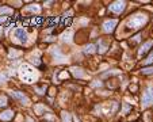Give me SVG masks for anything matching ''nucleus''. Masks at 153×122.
<instances>
[{
  "mask_svg": "<svg viewBox=\"0 0 153 122\" xmlns=\"http://www.w3.org/2000/svg\"><path fill=\"white\" fill-rule=\"evenodd\" d=\"M19 76L25 83H33L38 79V73L29 64H23L21 66V71H19Z\"/></svg>",
  "mask_w": 153,
  "mask_h": 122,
  "instance_id": "obj_1",
  "label": "nucleus"
},
{
  "mask_svg": "<svg viewBox=\"0 0 153 122\" xmlns=\"http://www.w3.org/2000/svg\"><path fill=\"white\" fill-rule=\"evenodd\" d=\"M148 22V16L144 15V14H136V15H133L130 19L128 20V29H130L132 31L134 30H138V29H141L145 23Z\"/></svg>",
  "mask_w": 153,
  "mask_h": 122,
  "instance_id": "obj_2",
  "label": "nucleus"
},
{
  "mask_svg": "<svg viewBox=\"0 0 153 122\" xmlns=\"http://www.w3.org/2000/svg\"><path fill=\"white\" fill-rule=\"evenodd\" d=\"M153 105V87L149 86L142 95V101H141V106L145 109V107Z\"/></svg>",
  "mask_w": 153,
  "mask_h": 122,
  "instance_id": "obj_3",
  "label": "nucleus"
},
{
  "mask_svg": "<svg viewBox=\"0 0 153 122\" xmlns=\"http://www.w3.org/2000/svg\"><path fill=\"white\" fill-rule=\"evenodd\" d=\"M126 8V3L125 1H114L108 5V10L114 12V14H121L123 12V10Z\"/></svg>",
  "mask_w": 153,
  "mask_h": 122,
  "instance_id": "obj_4",
  "label": "nucleus"
},
{
  "mask_svg": "<svg viewBox=\"0 0 153 122\" xmlns=\"http://www.w3.org/2000/svg\"><path fill=\"white\" fill-rule=\"evenodd\" d=\"M14 38H15L19 44H26L27 42V34L23 29H16L14 31Z\"/></svg>",
  "mask_w": 153,
  "mask_h": 122,
  "instance_id": "obj_5",
  "label": "nucleus"
},
{
  "mask_svg": "<svg viewBox=\"0 0 153 122\" xmlns=\"http://www.w3.org/2000/svg\"><path fill=\"white\" fill-rule=\"evenodd\" d=\"M11 97L14 98V99H16V101H19V102L22 103V105H29V103H30V99L26 97L23 92L12 91V92H11Z\"/></svg>",
  "mask_w": 153,
  "mask_h": 122,
  "instance_id": "obj_6",
  "label": "nucleus"
},
{
  "mask_svg": "<svg viewBox=\"0 0 153 122\" xmlns=\"http://www.w3.org/2000/svg\"><path fill=\"white\" fill-rule=\"evenodd\" d=\"M118 20L117 19H110V20H106L104 23H103V30L106 31V33H112L114 29H115V26H117Z\"/></svg>",
  "mask_w": 153,
  "mask_h": 122,
  "instance_id": "obj_7",
  "label": "nucleus"
},
{
  "mask_svg": "<svg viewBox=\"0 0 153 122\" xmlns=\"http://www.w3.org/2000/svg\"><path fill=\"white\" fill-rule=\"evenodd\" d=\"M153 46V41H146V42H144V45L140 48V50H138V54L140 56H144V54H146L149 50H150V48Z\"/></svg>",
  "mask_w": 153,
  "mask_h": 122,
  "instance_id": "obj_8",
  "label": "nucleus"
},
{
  "mask_svg": "<svg viewBox=\"0 0 153 122\" xmlns=\"http://www.w3.org/2000/svg\"><path fill=\"white\" fill-rule=\"evenodd\" d=\"M14 118V111L12 110H5L0 114V119L1 121H11Z\"/></svg>",
  "mask_w": 153,
  "mask_h": 122,
  "instance_id": "obj_9",
  "label": "nucleus"
},
{
  "mask_svg": "<svg viewBox=\"0 0 153 122\" xmlns=\"http://www.w3.org/2000/svg\"><path fill=\"white\" fill-rule=\"evenodd\" d=\"M71 71H72V75H73L75 77H84V76H86V73L83 72L82 68H77V66H72Z\"/></svg>",
  "mask_w": 153,
  "mask_h": 122,
  "instance_id": "obj_10",
  "label": "nucleus"
},
{
  "mask_svg": "<svg viewBox=\"0 0 153 122\" xmlns=\"http://www.w3.org/2000/svg\"><path fill=\"white\" fill-rule=\"evenodd\" d=\"M98 48H99V49H98V52H99V53H104V52L108 49V45H107V44H106V42H104L103 40H99Z\"/></svg>",
  "mask_w": 153,
  "mask_h": 122,
  "instance_id": "obj_11",
  "label": "nucleus"
},
{
  "mask_svg": "<svg viewBox=\"0 0 153 122\" xmlns=\"http://www.w3.org/2000/svg\"><path fill=\"white\" fill-rule=\"evenodd\" d=\"M26 10L33 11V12H39V11H41V7H39L38 4H30V5H27V7H26Z\"/></svg>",
  "mask_w": 153,
  "mask_h": 122,
  "instance_id": "obj_12",
  "label": "nucleus"
},
{
  "mask_svg": "<svg viewBox=\"0 0 153 122\" xmlns=\"http://www.w3.org/2000/svg\"><path fill=\"white\" fill-rule=\"evenodd\" d=\"M34 110L37 111L38 115H41L42 113L45 111V106H43V105H35V106H34Z\"/></svg>",
  "mask_w": 153,
  "mask_h": 122,
  "instance_id": "obj_13",
  "label": "nucleus"
},
{
  "mask_svg": "<svg viewBox=\"0 0 153 122\" xmlns=\"http://www.w3.org/2000/svg\"><path fill=\"white\" fill-rule=\"evenodd\" d=\"M1 14H4V15H10V14H12V10L8 8V7H1V8H0V15H1Z\"/></svg>",
  "mask_w": 153,
  "mask_h": 122,
  "instance_id": "obj_14",
  "label": "nucleus"
},
{
  "mask_svg": "<svg viewBox=\"0 0 153 122\" xmlns=\"http://www.w3.org/2000/svg\"><path fill=\"white\" fill-rule=\"evenodd\" d=\"M71 37H72V31L68 30V31H65V33L62 34V40L64 41H71Z\"/></svg>",
  "mask_w": 153,
  "mask_h": 122,
  "instance_id": "obj_15",
  "label": "nucleus"
},
{
  "mask_svg": "<svg viewBox=\"0 0 153 122\" xmlns=\"http://www.w3.org/2000/svg\"><path fill=\"white\" fill-rule=\"evenodd\" d=\"M58 18H57V16H53V18H50V19L47 20V25L49 26H53V25H57V23H58Z\"/></svg>",
  "mask_w": 153,
  "mask_h": 122,
  "instance_id": "obj_16",
  "label": "nucleus"
},
{
  "mask_svg": "<svg viewBox=\"0 0 153 122\" xmlns=\"http://www.w3.org/2000/svg\"><path fill=\"white\" fill-rule=\"evenodd\" d=\"M61 117H62V122H71L72 119H71V115H69V114H68V113H62L61 114Z\"/></svg>",
  "mask_w": 153,
  "mask_h": 122,
  "instance_id": "obj_17",
  "label": "nucleus"
},
{
  "mask_svg": "<svg viewBox=\"0 0 153 122\" xmlns=\"http://www.w3.org/2000/svg\"><path fill=\"white\" fill-rule=\"evenodd\" d=\"M94 52H95V45L90 44V45L86 48V53H90V54H91V53H94Z\"/></svg>",
  "mask_w": 153,
  "mask_h": 122,
  "instance_id": "obj_18",
  "label": "nucleus"
},
{
  "mask_svg": "<svg viewBox=\"0 0 153 122\" xmlns=\"http://www.w3.org/2000/svg\"><path fill=\"white\" fill-rule=\"evenodd\" d=\"M144 64H145V65H149V64H153V52H152V53H150V54H149V57H148V58H146V60L144 61Z\"/></svg>",
  "mask_w": 153,
  "mask_h": 122,
  "instance_id": "obj_19",
  "label": "nucleus"
},
{
  "mask_svg": "<svg viewBox=\"0 0 153 122\" xmlns=\"http://www.w3.org/2000/svg\"><path fill=\"white\" fill-rule=\"evenodd\" d=\"M140 38H141V36H140V34H137V36L136 37H133V41H130V45H136V44H137L138 41H140Z\"/></svg>",
  "mask_w": 153,
  "mask_h": 122,
  "instance_id": "obj_20",
  "label": "nucleus"
},
{
  "mask_svg": "<svg viewBox=\"0 0 153 122\" xmlns=\"http://www.w3.org/2000/svg\"><path fill=\"white\" fill-rule=\"evenodd\" d=\"M41 22H42V19L39 18V16H35V18H33V20H31V23H33V25H39Z\"/></svg>",
  "mask_w": 153,
  "mask_h": 122,
  "instance_id": "obj_21",
  "label": "nucleus"
},
{
  "mask_svg": "<svg viewBox=\"0 0 153 122\" xmlns=\"http://www.w3.org/2000/svg\"><path fill=\"white\" fill-rule=\"evenodd\" d=\"M35 90L38 91V94H45L46 91V86H42V87H35Z\"/></svg>",
  "mask_w": 153,
  "mask_h": 122,
  "instance_id": "obj_22",
  "label": "nucleus"
},
{
  "mask_svg": "<svg viewBox=\"0 0 153 122\" xmlns=\"http://www.w3.org/2000/svg\"><path fill=\"white\" fill-rule=\"evenodd\" d=\"M0 106H7V98L4 95L0 97Z\"/></svg>",
  "mask_w": 153,
  "mask_h": 122,
  "instance_id": "obj_23",
  "label": "nucleus"
},
{
  "mask_svg": "<svg viewBox=\"0 0 153 122\" xmlns=\"http://www.w3.org/2000/svg\"><path fill=\"white\" fill-rule=\"evenodd\" d=\"M129 110H132V106H129V105H126V103H123V113H125V114H128Z\"/></svg>",
  "mask_w": 153,
  "mask_h": 122,
  "instance_id": "obj_24",
  "label": "nucleus"
},
{
  "mask_svg": "<svg viewBox=\"0 0 153 122\" xmlns=\"http://www.w3.org/2000/svg\"><path fill=\"white\" fill-rule=\"evenodd\" d=\"M153 72V68H146V69H142V73L148 75V73H152Z\"/></svg>",
  "mask_w": 153,
  "mask_h": 122,
  "instance_id": "obj_25",
  "label": "nucleus"
},
{
  "mask_svg": "<svg viewBox=\"0 0 153 122\" xmlns=\"http://www.w3.org/2000/svg\"><path fill=\"white\" fill-rule=\"evenodd\" d=\"M60 77H61V79H66V77H69V73H68V72H62L61 75H60Z\"/></svg>",
  "mask_w": 153,
  "mask_h": 122,
  "instance_id": "obj_26",
  "label": "nucleus"
},
{
  "mask_svg": "<svg viewBox=\"0 0 153 122\" xmlns=\"http://www.w3.org/2000/svg\"><path fill=\"white\" fill-rule=\"evenodd\" d=\"M130 91H137V86H130Z\"/></svg>",
  "mask_w": 153,
  "mask_h": 122,
  "instance_id": "obj_27",
  "label": "nucleus"
},
{
  "mask_svg": "<svg viewBox=\"0 0 153 122\" xmlns=\"http://www.w3.org/2000/svg\"><path fill=\"white\" fill-rule=\"evenodd\" d=\"M27 122H33L31 121V118H27Z\"/></svg>",
  "mask_w": 153,
  "mask_h": 122,
  "instance_id": "obj_28",
  "label": "nucleus"
},
{
  "mask_svg": "<svg viewBox=\"0 0 153 122\" xmlns=\"http://www.w3.org/2000/svg\"><path fill=\"white\" fill-rule=\"evenodd\" d=\"M1 31H3V30H1V26H0V36H1Z\"/></svg>",
  "mask_w": 153,
  "mask_h": 122,
  "instance_id": "obj_29",
  "label": "nucleus"
}]
</instances>
